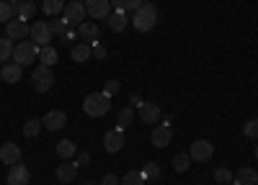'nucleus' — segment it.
<instances>
[{"mask_svg": "<svg viewBox=\"0 0 258 185\" xmlns=\"http://www.w3.org/2000/svg\"><path fill=\"white\" fill-rule=\"evenodd\" d=\"M109 108H111V98L106 95V93H88V95H85V100H83V111L88 113L91 118L106 116V113H109Z\"/></svg>", "mask_w": 258, "mask_h": 185, "instance_id": "1", "label": "nucleus"}, {"mask_svg": "<svg viewBox=\"0 0 258 185\" xmlns=\"http://www.w3.org/2000/svg\"><path fill=\"white\" fill-rule=\"evenodd\" d=\"M158 24V6H153V3H142L137 11H135V18H132V26L137 29V31H150Z\"/></svg>", "mask_w": 258, "mask_h": 185, "instance_id": "2", "label": "nucleus"}, {"mask_svg": "<svg viewBox=\"0 0 258 185\" xmlns=\"http://www.w3.org/2000/svg\"><path fill=\"white\" fill-rule=\"evenodd\" d=\"M52 85H54V72H52V67L39 65V67L31 72V88H34L36 93H49Z\"/></svg>", "mask_w": 258, "mask_h": 185, "instance_id": "3", "label": "nucleus"}, {"mask_svg": "<svg viewBox=\"0 0 258 185\" xmlns=\"http://www.w3.org/2000/svg\"><path fill=\"white\" fill-rule=\"evenodd\" d=\"M39 49L41 47H36L31 39L29 41H21V44L16 47V52H13V62H16V65H21V67L34 65V62L39 59Z\"/></svg>", "mask_w": 258, "mask_h": 185, "instance_id": "4", "label": "nucleus"}, {"mask_svg": "<svg viewBox=\"0 0 258 185\" xmlns=\"http://www.w3.org/2000/svg\"><path fill=\"white\" fill-rule=\"evenodd\" d=\"M62 18H64L68 26H80L85 21V3L83 0H70V3L64 6V11H62Z\"/></svg>", "mask_w": 258, "mask_h": 185, "instance_id": "5", "label": "nucleus"}, {"mask_svg": "<svg viewBox=\"0 0 258 185\" xmlns=\"http://www.w3.org/2000/svg\"><path fill=\"white\" fill-rule=\"evenodd\" d=\"M29 39L34 41L36 47H49V41H52V31H49V26H47V21H36V24H31Z\"/></svg>", "mask_w": 258, "mask_h": 185, "instance_id": "6", "label": "nucleus"}, {"mask_svg": "<svg viewBox=\"0 0 258 185\" xmlns=\"http://www.w3.org/2000/svg\"><path fill=\"white\" fill-rule=\"evenodd\" d=\"M188 154H191L194 162H207L214 154V147H212V141H207V139H197V141L191 144Z\"/></svg>", "mask_w": 258, "mask_h": 185, "instance_id": "7", "label": "nucleus"}, {"mask_svg": "<svg viewBox=\"0 0 258 185\" xmlns=\"http://www.w3.org/2000/svg\"><path fill=\"white\" fill-rule=\"evenodd\" d=\"M41 126H44L47 131H62L64 126H68V113L64 111H49L44 118H41Z\"/></svg>", "mask_w": 258, "mask_h": 185, "instance_id": "8", "label": "nucleus"}, {"mask_svg": "<svg viewBox=\"0 0 258 185\" xmlns=\"http://www.w3.org/2000/svg\"><path fill=\"white\" fill-rule=\"evenodd\" d=\"M6 31H8V39H16V41H26V36H29L31 26L26 24L24 18H13V21H8V24H6Z\"/></svg>", "mask_w": 258, "mask_h": 185, "instance_id": "9", "label": "nucleus"}, {"mask_svg": "<svg viewBox=\"0 0 258 185\" xmlns=\"http://www.w3.org/2000/svg\"><path fill=\"white\" fill-rule=\"evenodd\" d=\"M137 116H140L142 123H147V126H150V123H158L163 113H160V106H158V103H147V100H142V106L137 108Z\"/></svg>", "mask_w": 258, "mask_h": 185, "instance_id": "10", "label": "nucleus"}, {"mask_svg": "<svg viewBox=\"0 0 258 185\" xmlns=\"http://www.w3.org/2000/svg\"><path fill=\"white\" fill-rule=\"evenodd\" d=\"M85 13L91 18H109L111 0H85Z\"/></svg>", "mask_w": 258, "mask_h": 185, "instance_id": "11", "label": "nucleus"}, {"mask_svg": "<svg viewBox=\"0 0 258 185\" xmlns=\"http://www.w3.org/2000/svg\"><path fill=\"white\" fill-rule=\"evenodd\" d=\"M0 162L8 164V167H13V164L21 162V147L16 141H6L3 147H0Z\"/></svg>", "mask_w": 258, "mask_h": 185, "instance_id": "12", "label": "nucleus"}, {"mask_svg": "<svg viewBox=\"0 0 258 185\" xmlns=\"http://www.w3.org/2000/svg\"><path fill=\"white\" fill-rule=\"evenodd\" d=\"M103 149L109 152V154L124 149V134H121V129H114V131H106L103 134Z\"/></svg>", "mask_w": 258, "mask_h": 185, "instance_id": "13", "label": "nucleus"}, {"mask_svg": "<svg viewBox=\"0 0 258 185\" xmlns=\"http://www.w3.org/2000/svg\"><path fill=\"white\" fill-rule=\"evenodd\" d=\"M170 139H173V131H170L168 123H160V126H158L153 134H150V141H153L155 149H165L168 144H170Z\"/></svg>", "mask_w": 258, "mask_h": 185, "instance_id": "14", "label": "nucleus"}, {"mask_svg": "<svg viewBox=\"0 0 258 185\" xmlns=\"http://www.w3.org/2000/svg\"><path fill=\"white\" fill-rule=\"evenodd\" d=\"M29 167H26V164H13V167H11V172L6 175V182L8 185H29Z\"/></svg>", "mask_w": 258, "mask_h": 185, "instance_id": "15", "label": "nucleus"}, {"mask_svg": "<svg viewBox=\"0 0 258 185\" xmlns=\"http://www.w3.org/2000/svg\"><path fill=\"white\" fill-rule=\"evenodd\" d=\"M54 175H57L59 182H73V180L78 177V164H75V159H64L59 167L54 170Z\"/></svg>", "mask_w": 258, "mask_h": 185, "instance_id": "16", "label": "nucleus"}, {"mask_svg": "<svg viewBox=\"0 0 258 185\" xmlns=\"http://www.w3.org/2000/svg\"><path fill=\"white\" fill-rule=\"evenodd\" d=\"M21 75H24V67H21V65H16V62H11V65L6 62V65H3V70H0V80H3V82H8V85H16V82L21 80Z\"/></svg>", "mask_w": 258, "mask_h": 185, "instance_id": "17", "label": "nucleus"}, {"mask_svg": "<svg viewBox=\"0 0 258 185\" xmlns=\"http://www.w3.org/2000/svg\"><path fill=\"white\" fill-rule=\"evenodd\" d=\"M78 36L80 41H85V44H98V26L96 24H88V21H83V24L78 26Z\"/></svg>", "mask_w": 258, "mask_h": 185, "instance_id": "18", "label": "nucleus"}, {"mask_svg": "<svg viewBox=\"0 0 258 185\" xmlns=\"http://www.w3.org/2000/svg\"><path fill=\"white\" fill-rule=\"evenodd\" d=\"M57 154H59L62 159H75V154H78L75 141H70V139H59V141H57Z\"/></svg>", "mask_w": 258, "mask_h": 185, "instance_id": "19", "label": "nucleus"}, {"mask_svg": "<svg viewBox=\"0 0 258 185\" xmlns=\"http://www.w3.org/2000/svg\"><path fill=\"white\" fill-rule=\"evenodd\" d=\"M235 182H240V185H258V172L253 167H240L238 172H235Z\"/></svg>", "mask_w": 258, "mask_h": 185, "instance_id": "20", "label": "nucleus"}, {"mask_svg": "<svg viewBox=\"0 0 258 185\" xmlns=\"http://www.w3.org/2000/svg\"><path fill=\"white\" fill-rule=\"evenodd\" d=\"M39 59H41V65L54 67L57 62H59V54H57V49L49 44V47H41V49H39Z\"/></svg>", "mask_w": 258, "mask_h": 185, "instance_id": "21", "label": "nucleus"}, {"mask_svg": "<svg viewBox=\"0 0 258 185\" xmlns=\"http://www.w3.org/2000/svg\"><path fill=\"white\" fill-rule=\"evenodd\" d=\"M126 24H129V21H126V13L124 11H111L109 13V29L111 31H124Z\"/></svg>", "mask_w": 258, "mask_h": 185, "instance_id": "22", "label": "nucleus"}, {"mask_svg": "<svg viewBox=\"0 0 258 185\" xmlns=\"http://www.w3.org/2000/svg\"><path fill=\"white\" fill-rule=\"evenodd\" d=\"M137 118V111L132 108V106H126V108H121V113H119V118H116V129H126L129 126V123H132Z\"/></svg>", "mask_w": 258, "mask_h": 185, "instance_id": "23", "label": "nucleus"}, {"mask_svg": "<svg viewBox=\"0 0 258 185\" xmlns=\"http://www.w3.org/2000/svg\"><path fill=\"white\" fill-rule=\"evenodd\" d=\"M191 162H194V159H191L188 152H178V154L173 157V170H176V172H188V170H191Z\"/></svg>", "mask_w": 258, "mask_h": 185, "instance_id": "24", "label": "nucleus"}, {"mask_svg": "<svg viewBox=\"0 0 258 185\" xmlns=\"http://www.w3.org/2000/svg\"><path fill=\"white\" fill-rule=\"evenodd\" d=\"M34 13H36V3H34V0H24V3H18V6H16V18L29 21Z\"/></svg>", "mask_w": 258, "mask_h": 185, "instance_id": "25", "label": "nucleus"}, {"mask_svg": "<svg viewBox=\"0 0 258 185\" xmlns=\"http://www.w3.org/2000/svg\"><path fill=\"white\" fill-rule=\"evenodd\" d=\"M91 54H93V49H91V44H85V41L75 44V47H73V52H70V57H73L75 62H85Z\"/></svg>", "mask_w": 258, "mask_h": 185, "instance_id": "26", "label": "nucleus"}, {"mask_svg": "<svg viewBox=\"0 0 258 185\" xmlns=\"http://www.w3.org/2000/svg\"><path fill=\"white\" fill-rule=\"evenodd\" d=\"M13 52H16V47H13V39L3 36V39H0V65H6V62L13 57Z\"/></svg>", "mask_w": 258, "mask_h": 185, "instance_id": "27", "label": "nucleus"}, {"mask_svg": "<svg viewBox=\"0 0 258 185\" xmlns=\"http://www.w3.org/2000/svg\"><path fill=\"white\" fill-rule=\"evenodd\" d=\"M41 11H44L49 18H54V16H59V13L64 11V0H44Z\"/></svg>", "mask_w": 258, "mask_h": 185, "instance_id": "28", "label": "nucleus"}, {"mask_svg": "<svg viewBox=\"0 0 258 185\" xmlns=\"http://www.w3.org/2000/svg\"><path fill=\"white\" fill-rule=\"evenodd\" d=\"M41 129H44V126H41V118H26V123H24V136L34 139V136H39Z\"/></svg>", "mask_w": 258, "mask_h": 185, "instance_id": "29", "label": "nucleus"}, {"mask_svg": "<svg viewBox=\"0 0 258 185\" xmlns=\"http://www.w3.org/2000/svg\"><path fill=\"white\" fill-rule=\"evenodd\" d=\"M145 0H111V8L116 11H137Z\"/></svg>", "mask_w": 258, "mask_h": 185, "instance_id": "30", "label": "nucleus"}, {"mask_svg": "<svg viewBox=\"0 0 258 185\" xmlns=\"http://www.w3.org/2000/svg\"><path fill=\"white\" fill-rule=\"evenodd\" d=\"M147 180H145V175H142V170H129L126 175H124V180H121V185H145Z\"/></svg>", "mask_w": 258, "mask_h": 185, "instance_id": "31", "label": "nucleus"}, {"mask_svg": "<svg viewBox=\"0 0 258 185\" xmlns=\"http://www.w3.org/2000/svg\"><path fill=\"white\" fill-rule=\"evenodd\" d=\"M47 26H49V31H52V34H57L59 39H62L64 34H68V31H64V29H68V24H64V18H62V16H54Z\"/></svg>", "mask_w": 258, "mask_h": 185, "instance_id": "32", "label": "nucleus"}, {"mask_svg": "<svg viewBox=\"0 0 258 185\" xmlns=\"http://www.w3.org/2000/svg\"><path fill=\"white\" fill-rule=\"evenodd\" d=\"M142 175H145V180H158L163 175V170H160L158 162H147L145 167H142Z\"/></svg>", "mask_w": 258, "mask_h": 185, "instance_id": "33", "label": "nucleus"}, {"mask_svg": "<svg viewBox=\"0 0 258 185\" xmlns=\"http://www.w3.org/2000/svg\"><path fill=\"white\" fill-rule=\"evenodd\" d=\"M16 16V6L6 3V0H0V24H8V21H13Z\"/></svg>", "mask_w": 258, "mask_h": 185, "instance_id": "34", "label": "nucleus"}, {"mask_svg": "<svg viewBox=\"0 0 258 185\" xmlns=\"http://www.w3.org/2000/svg\"><path fill=\"white\" fill-rule=\"evenodd\" d=\"M214 180L222 182V185H227V182H232L235 177H232V172H230L227 167H217V170H214Z\"/></svg>", "mask_w": 258, "mask_h": 185, "instance_id": "35", "label": "nucleus"}, {"mask_svg": "<svg viewBox=\"0 0 258 185\" xmlns=\"http://www.w3.org/2000/svg\"><path fill=\"white\" fill-rule=\"evenodd\" d=\"M243 134H245L248 139H258V118H250V121L245 123V129H243Z\"/></svg>", "mask_w": 258, "mask_h": 185, "instance_id": "36", "label": "nucleus"}, {"mask_svg": "<svg viewBox=\"0 0 258 185\" xmlns=\"http://www.w3.org/2000/svg\"><path fill=\"white\" fill-rule=\"evenodd\" d=\"M119 88H121V82H119V80H109V82L103 85V93L111 98V95H116V93H119Z\"/></svg>", "mask_w": 258, "mask_h": 185, "instance_id": "37", "label": "nucleus"}, {"mask_svg": "<svg viewBox=\"0 0 258 185\" xmlns=\"http://www.w3.org/2000/svg\"><path fill=\"white\" fill-rule=\"evenodd\" d=\"M88 162H91V154L88 152H78L75 154V164H78V167H85Z\"/></svg>", "mask_w": 258, "mask_h": 185, "instance_id": "38", "label": "nucleus"}, {"mask_svg": "<svg viewBox=\"0 0 258 185\" xmlns=\"http://www.w3.org/2000/svg\"><path fill=\"white\" fill-rule=\"evenodd\" d=\"M98 185H119V177L114 175V172H106L103 177H101V182Z\"/></svg>", "mask_w": 258, "mask_h": 185, "instance_id": "39", "label": "nucleus"}, {"mask_svg": "<svg viewBox=\"0 0 258 185\" xmlns=\"http://www.w3.org/2000/svg\"><path fill=\"white\" fill-rule=\"evenodd\" d=\"M129 106H132V108L137 111V108L142 106V98H140V95H129Z\"/></svg>", "mask_w": 258, "mask_h": 185, "instance_id": "40", "label": "nucleus"}, {"mask_svg": "<svg viewBox=\"0 0 258 185\" xmlns=\"http://www.w3.org/2000/svg\"><path fill=\"white\" fill-rule=\"evenodd\" d=\"M93 57H96V59H103V57H106V49L98 47V44H93Z\"/></svg>", "mask_w": 258, "mask_h": 185, "instance_id": "41", "label": "nucleus"}, {"mask_svg": "<svg viewBox=\"0 0 258 185\" xmlns=\"http://www.w3.org/2000/svg\"><path fill=\"white\" fill-rule=\"evenodd\" d=\"M6 3H11V6H18V3H24V0H6Z\"/></svg>", "mask_w": 258, "mask_h": 185, "instance_id": "42", "label": "nucleus"}, {"mask_svg": "<svg viewBox=\"0 0 258 185\" xmlns=\"http://www.w3.org/2000/svg\"><path fill=\"white\" fill-rule=\"evenodd\" d=\"M83 185H96V182H91V180H88V182H83Z\"/></svg>", "mask_w": 258, "mask_h": 185, "instance_id": "43", "label": "nucleus"}, {"mask_svg": "<svg viewBox=\"0 0 258 185\" xmlns=\"http://www.w3.org/2000/svg\"><path fill=\"white\" fill-rule=\"evenodd\" d=\"M255 159H258V149H255Z\"/></svg>", "mask_w": 258, "mask_h": 185, "instance_id": "44", "label": "nucleus"}, {"mask_svg": "<svg viewBox=\"0 0 258 185\" xmlns=\"http://www.w3.org/2000/svg\"><path fill=\"white\" fill-rule=\"evenodd\" d=\"M199 185H202V182H199Z\"/></svg>", "mask_w": 258, "mask_h": 185, "instance_id": "45", "label": "nucleus"}]
</instances>
